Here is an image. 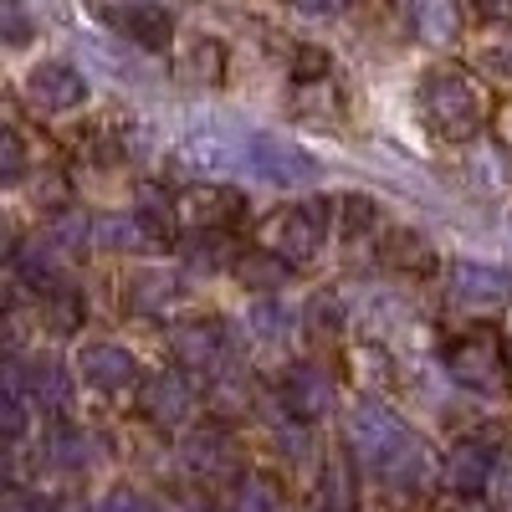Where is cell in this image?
Listing matches in <instances>:
<instances>
[{"instance_id":"cell-10","label":"cell","mask_w":512,"mask_h":512,"mask_svg":"<svg viewBox=\"0 0 512 512\" xmlns=\"http://www.w3.org/2000/svg\"><path fill=\"white\" fill-rule=\"evenodd\" d=\"M26 103L36 113H72L88 103V77H82L72 62H36L26 72Z\"/></svg>"},{"instance_id":"cell-18","label":"cell","mask_w":512,"mask_h":512,"mask_svg":"<svg viewBox=\"0 0 512 512\" xmlns=\"http://www.w3.org/2000/svg\"><path fill=\"white\" fill-rule=\"evenodd\" d=\"M185 303V287L175 272H139L128 282V308L139 318H175Z\"/></svg>"},{"instance_id":"cell-26","label":"cell","mask_w":512,"mask_h":512,"mask_svg":"<svg viewBox=\"0 0 512 512\" xmlns=\"http://www.w3.org/2000/svg\"><path fill=\"white\" fill-rule=\"evenodd\" d=\"M231 441L221 436V431H195L190 441H185V466H190V472H226V466H231Z\"/></svg>"},{"instance_id":"cell-7","label":"cell","mask_w":512,"mask_h":512,"mask_svg":"<svg viewBox=\"0 0 512 512\" xmlns=\"http://www.w3.org/2000/svg\"><path fill=\"white\" fill-rule=\"evenodd\" d=\"M446 297H451V308L487 318V313L512 303V272H502L492 262H456L446 272Z\"/></svg>"},{"instance_id":"cell-11","label":"cell","mask_w":512,"mask_h":512,"mask_svg":"<svg viewBox=\"0 0 512 512\" xmlns=\"http://www.w3.org/2000/svg\"><path fill=\"white\" fill-rule=\"evenodd\" d=\"M282 405H287L292 420L313 425V420H323L338 405V384H333V374L323 364H308V359L287 364V374H282Z\"/></svg>"},{"instance_id":"cell-31","label":"cell","mask_w":512,"mask_h":512,"mask_svg":"<svg viewBox=\"0 0 512 512\" xmlns=\"http://www.w3.org/2000/svg\"><path fill=\"white\" fill-rule=\"evenodd\" d=\"M21 175H26V144L11 128H0V185H16Z\"/></svg>"},{"instance_id":"cell-34","label":"cell","mask_w":512,"mask_h":512,"mask_svg":"<svg viewBox=\"0 0 512 512\" xmlns=\"http://www.w3.org/2000/svg\"><path fill=\"white\" fill-rule=\"evenodd\" d=\"M98 512H154V502H149L144 492H134V487H118V492H113V497H108Z\"/></svg>"},{"instance_id":"cell-23","label":"cell","mask_w":512,"mask_h":512,"mask_svg":"<svg viewBox=\"0 0 512 512\" xmlns=\"http://www.w3.org/2000/svg\"><path fill=\"white\" fill-rule=\"evenodd\" d=\"M134 216L154 231V241H159V246H169V241L180 236V210H175V195L159 190V185H144V190H139V210H134Z\"/></svg>"},{"instance_id":"cell-41","label":"cell","mask_w":512,"mask_h":512,"mask_svg":"<svg viewBox=\"0 0 512 512\" xmlns=\"http://www.w3.org/2000/svg\"><path fill=\"white\" fill-rule=\"evenodd\" d=\"M16 379H26V369L16 374V359H0V395H11V390H16Z\"/></svg>"},{"instance_id":"cell-37","label":"cell","mask_w":512,"mask_h":512,"mask_svg":"<svg viewBox=\"0 0 512 512\" xmlns=\"http://www.w3.org/2000/svg\"><path fill=\"white\" fill-rule=\"evenodd\" d=\"M251 323H256V338H282V328H287V313L272 303V308H256V313H251Z\"/></svg>"},{"instance_id":"cell-5","label":"cell","mask_w":512,"mask_h":512,"mask_svg":"<svg viewBox=\"0 0 512 512\" xmlns=\"http://www.w3.org/2000/svg\"><path fill=\"white\" fill-rule=\"evenodd\" d=\"M175 164L185 169L190 180H226L246 164V128H195L190 139H180L175 149Z\"/></svg>"},{"instance_id":"cell-38","label":"cell","mask_w":512,"mask_h":512,"mask_svg":"<svg viewBox=\"0 0 512 512\" xmlns=\"http://www.w3.org/2000/svg\"><path fill=\"white\" fill-rule=\"evenodd\" d=\"M472 6H477V16H487L497 26H512V0H472Z\"/></svg>"},{"instance_id":"cell-14","label":"cell","mask_w":512,"mask_h":512,"mask_svg":"<svg viewBox=\"0 0 512 512\" xmlns=\"http://www.w3.org/2000/svg\"><path fill=\"white\" fill-rule=\"evenodd\" d=\"M82 379L93 384L98 395H123V390H134L139 384V359L128 354L123 344H88L77 359Z\"/></svg>"},{"instance_id":"cell-35","label":"cell","mask_w":512,"mask_h":512,"mask_svg":"<svg viewBox=\"0 0 512 512\" xmlns=\"http://www.w3.org/2000/svg\"><path fill=\"white\" fill-rule=\"evenodd\" d=\"M21 431H26V410L11 395H0V441H16Z\"/></svg>"},{"instance_id":"cell-13","label":"cell","mask_w":512,"mask_h":512,"mask_svg":"<svg viewBox=\"0 0 512 512\" xmlns=\"http://www.w3.org/2000/svg\"><path fill=\"white\" fill-rule=\"evenodd\" d=\"M492 441L487 436H466V441H456L451 451H446V461H441V482H446V492H456V497H477L482 487H487V477H492Z\"/></svg>"},{"instance_id":"cell-30","label":"cell","mask_w":512,"mask_h":512,"mask_svg":"<svg viewBox=\"0 0 512 512\" xmlns=\"http://www.w3.org/2000/svg\"><path fill=\"white\" fill-rule=\"evenodd\" d=\"M185 77L216 88V82H221V47H216V41H195V52L185 57Z\"/></svg>"},{"instance_id":"cell-28","label":"cell","mask_w":512,"mask_h":512,"mask_svg":"<svg viewBox=\"0 0 512 512\" xmlns=\"http://www.w3.org/2000/svg\"><path fill=\"white\" fill-rule=\"evenodd\" d=\"M36 36V21L26 11V0H0V47H26Z\"/></svg>"},{"instance_id":"cell-32","label":"cell","mask_w":512,"mask_h":512,"mask_svg":"<svg viewBox=\"0 0 512 512\" xmlns=\"http://www.w3.org/2000/svg\"><path fill=\"white\" fill-rule=\"evenodd\" d=\"M0 512H52V502L31 487H0Z\"/></svg>"},{"instance_id":"cell-8","label":"cell","mask_w":512,"mask_h":512,"mask_svg":"<svg viewBox=\"0 0 512 512\" xmlns=\"http://www.w3.org/2000/svg\"><path fill=\"white\" fill-rule=\"evenodd\" d=\"M169 354H175L180 369L190 374H226L231 359V333L221 318H195V323H175L169 333Z\"/></svg>"},{"instance_id":"cell-20","label":"cell","mask_w":512,"mask_h":512,"mask_svg":"<svg viewBox=\"0 0 512 512\" xmlns=\"http://www.w3.org/2000/svg\"><path fill=\"white\" fill-rule=\"evenodd\" d=\"M26 390H31L36 405H47V410L62 415V410L72 405V374H67L62 359H36V364L26 369Z\"/></svg>"},{"instance_id":"cell-17","label":"cell","mask_w":512,"mask_h":512,"mask_svg":"<svg viewBox=\"0 0 512 512\" xmlns=\"http://www.w3.org/2000/svg\"><path fill=\"white\" fill-rule=\"evenodd\" d=\"M292 272L297 267L287 262V256H277L272 246H241L231 256V277L241 287H251V292H282L292 282Z\"/></svg>"},{"instance_id":"cell-33","label":"cell","mask_w":512,"mask_h":512,"mask_svg":"<svg viewBox=\"0 0 512 512\" xmlns=\"http://www.w3.org/2000/svg\"><path fill=\"white\" fill-rule=\"evenodd\" d=\"M487 487H492V502L512 512V451H507L502 461H492V477H487Z\"/></svg>"},{"instance_id":"cell-29","label":"cell","mask_w":512,"mask_h":512,"mask_svg":"<svg viewBox=\"0 0 512 512\" xmlns=\"http://www.w3.org/2000/svg\"><path fill=\"white\" fill-rule=\"evenodd\" d=\"M384 256H390V267H410V272H425V267H431V251H425V241H420L415 231H395V236H390V251H384Z\"/></svg>"},{"instance_id":"cell-6","label":"cell","mask_w":512,"mask_h":512,"mask_svg":"<svg viewBox=\"0 0 512 512\" xmlns=\"http://www.w3.org/2000/svg\"><path fill=\"white\" fill-rule=\"evenodd\" d=\"M328 231H333V200L313 195V200H297L287 216L277 221V236H272V251L287 256L292 267H308L313 256L328 246Z\"/></svg>"},{"instance_id":"cell-22","label":"cell","mask_w":512,"mask_h":512,"mask_svg":"<svg viewBox=\"0 0 512 512\" xmlns=\"http://www.w3.org/2000/svg\"><path fill=\"white\" fill-rule=\"evenodd\" d=\"M93 246H108V251H154V231L128 210V216H103L93 221Z\"/></svg>"},{"instance_id":"cell-39","label":"cell","mask_w":512,"mask_h":512,"mask_svg":"<svg viewBox=\"0 0 512 512\" xmlns=\"http://www.w3.org/2000/svg\"><path fill=\"white\" fill-rule=\"evenodd\" d=\"M487 62H492L497 72H507V77H512V36H507V41H497V47L487 52Z\"/></svg>"},{"instance_id":"cell-4","label":"cell","mask_w":512,"mask_h":512,"mask_svg":"<svg viewBox=\"0 0 512 512\" xmlns=\"http://www.w3.org/2000/svg\"><path fill=\"white\" fill-rule=\"evenodd\" d=\"M241 169L256 180H267V185H282V190H303L318 180V159L308 149H297L282 134H256V128H246V164Z\"/></svg>"},{"instance_id":"cell-2","label":"cell","mask_w":512,"mask_h":512,"mask_svg":"<svg viewBox=\"0 0 512 512\" xmlns=\"http://www.w3.org/2000/svg\"><path fill=\"white\" fill-rule=\"evenodd\" d=\"M487 93L466 67H431L415 82V118L425 123V134H436L446 144H466L487 128Z\"/></svg>"},{"instance_id":"cell-42","label":"cell","mask_w":512,"mask_h":512,"mask_svg":"<svg viewBox=\"0 0 512 512\" xmlns=\"http://www.w3.org/2000/svg\"><path fill=\"white\" fill-rule=\"evenodd\" d=\"M466 512H507V507H482V502H472V507H466Z\"/></svg>"},{"instance_id":"cell-25","label":"cell","mask_w":512,"mask_h":512,"mask_svg":"<svg viewBox=\"0 0 512 512\" xmlns=\"http://www.w3.org/2000/svg\"><path fill=\"white\" fill-rule=\"evenodd\" d=\"M231 236L226 231H190V241H185V262L195 267V272H231Z\"/></svg>"},{"instance_id":"cell-15","label":"cell","mask_w":512,"mask_h":512,"mask_svg":"<svg viewBox=\"0 0 512 512\" xmlns=\"http://www.w3.org/2000/svg\"><path fill=\"white\" fill-rule=\"evenodd\" d=\"M108 21L134 41V47H149V52H164L169 36H175V21H169V11L154 6V0H123V6L108 11Z\"/></svg>"},{"instance_id":"cell-9","label":"cell","mask_w":512,"mask_h":512,"mask_svg":"<svg viewBox=\"0 0 512 512\" xmlns=\"http://www.w3.org/2000/svg\"><path fill=\"white\" fill-rule=\"evenodd\" d=\"M175 210H180V226L190 231H226L246 216V200L221 180H195L185 195H175Z\"/></svg>"},{"instance_id":"cell-3","label":"cell","mask_w":512,"mask_h":512,"mask_svg":"<svg viewBox=\"0 0 512 512\" xmlns=\"http://www.w3.org/2000/svg\"><path fill=\"white\" fill-rule=\"evenodd\" d=\"M441 364H446V374L461 384V390H472L482 400H502L512 390V354H507L497 328H472V333L451 338Z\"/></svg>"},{"instance_id":"cell-21","label":"cell","mask_w":512,"mask_h":512,"mask_svg":"<svg viewBox=\"0 0 512 512\" xmlns=\"http://www.w3.org/2000/svg\"><path fill=\"white\" fill-rule=\"evenodd\" d=\"M98 461V441L88 431H67V425H57V431L47 436V466L52 472H88V466Z\"/></svg>"},{"instance_id":"cell-19","label":"cell","mask_w":512,"mask_h":512,"mask_svg":"<svg viewBox=\"0 0 512 512\" xmlns=\"http://www.w3.org/2000/svg\"><path fill=\"white\" fill-rule=\"evenodd\" d=\"M410 31L425 41V47H451L461 36V11L456 0H410Z\"/></svg>"},{"instance_id":"cell-1","label":"cell","mask_w":512,"mask_h":512,"mask_svg":"<svg viewBox=\"0 0 512 512\" xmlns=\"http://www.w3.org/2000/svg\"><path fill=\"white\" fill-rule=\"evenodd\" d=\"M349 451H354V461L364 466V472L374 482H384L390 492H410V487L425 482V472H431L425 441L395 410H384L374 400H359L349 410Z\"/></svg>"},{"instance_id":"cell-16","label":"cell","mask_w":512,"mask_h":512,"mask_svg":"<svg viewBox=\"0 0 512 512\" xmlns=\"http://www.w3.org/2000/svg\"><path fill=\"white\" fill-rule=\"evenodd\" d=\"M313 502L323 512H354L359 507V461H354V451H328L323 456Z\"/></svg>"},{"instance_id":"cell-27","label":"cell","mask_w":512,"mask_h":512,"mask_svg":"<svg viewBox=\"0 0 512 512\" xmlns=\"http://www.w3.org/2000/svg\"><path fill=\"white\" fill-rule=\"evenodd\" d=\"M47 328L52 333H77L82 328V297L72 287H47Z\"/></svg>"},{"instance_id":"cell-24","label":"cell","mask_w":512,"mask_h":512,"mask_svg":"<svg viewBox=\"0 0 512 512\" xmlns=\"http://www.w3.org/2000/svg\"><path fill=\"white\" fill-rule=\"evenodd\" d=\"M277 507H282V492L267 472H246L226 497V512H277Z\"/></svg>"},{"instance_id":"cell-36","label":"cell","mask_w":512,"mask_h":512,"mask_svg":"<svg viewBox=\"0 0 512 512\" xmlns=\"http://www.w3.org/2000/svg\"><path fill=\"white\" fill-rule=\"evenodd\" d=\"M297 16H313V21H328V16H344L349 0H287Z\"/></svg>"},{"instance_id":"cell-12","label":"cell","mask_w":512,"mask_h":512,"mask_svg":"<svg viewBox=\"0 0 512 512\" xmlns=\"http://www.w3.org/2000/svg\"><path fill=\"white\" fill-rule=\"evenodd\" d=\"M144 415L154 425H164V431H175V425H185L195 410H200V390H195V379L185 369H164L144 384V395H139Z\"/></svg>"},{"instance_id":"cell-40","label":"cell","mask_w":512,"mask_h":512,"mask_svg":"<svg viewBox=\"0 0 512 512\" xmlns=\"http://www.w3.org/2000/svg\"><path fill=\"white\" fill-rule=\"evenodd\" d=\"M16 246H21V241H16V231H11V221H0V267H6V262H11V256H16Z\"/></svg>"}]
</instances>
